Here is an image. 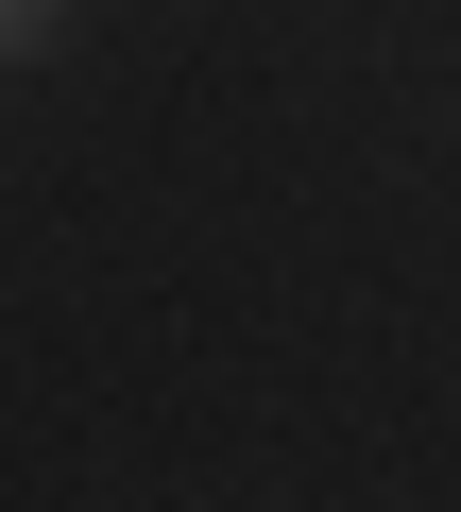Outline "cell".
<instances>
[{
  "label": "cell",
  "mask_w": 461,
  "mask_h": 512,
  "mask_svg": "<svg viewBox=\"0 0 461 512\" xmlns=\"http://www.w3.org/2000/svg\"><path fill=\"white\" fill-rule=\"evenodd\" d=\"M35 18H52V0H0V69H18V52H35Z\"/></svg>",
  "instance_id": "obj_1"
}]
</instances>
